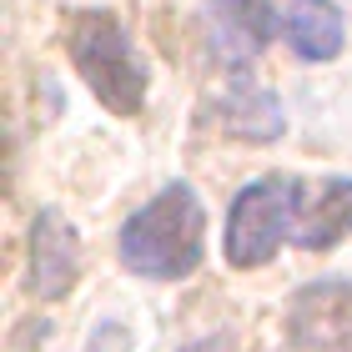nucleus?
Here are the masks:
<instances>
[{
    "label": "nucleus",
    "mask_w": 352,
    "mask_h": 352,
    "mask_svg": "<svg viewBox=\"0 0 352 352\" xmlns=\"http://www.w3.org/2000/svg\"><path fill=\"white\" fill-rule=\"evenodd\" d=\"M81 277V236L66 221V212L41 206L30 221V292L41 302L66 297Z\"/></svg>",
    "instance_id": "nucleus-5"
},
{
    "label": "nucleus",
    "mask_w": 352,
    "mask_h": 352,
    "mask_svg": "<svg viewBox=\"0 0 352 352\" xmlns=\"http://www.w3.org/2000/svg\"><path fill=\"white\" fill-rule=\"evenodd\" d=\"M201 257H206V206L186 182L162 186L121 227V262L136 277L182 282L201 267Z\"/></svg>",
    "instance_id": "nucleus-1"
},
{
    "label": "nucleus",
    "mask_w": 352,
    "mask_h": 352,
    "mask_svg": "<svg viewBox=\"0 0 352 352\" xmlns=\"http://www.w3.org/2000/svg\"><path fill=\"white\" fill-rule=\"evenodd\" d=\"M221 347H227L221 338H206V342H191V347H182V352H221Z\"/></svg>",
    "instance_id": "nucleus-11"
},
{
    "label": "nucleus",
    "mask_w": 352,
    "mask_h": 352,
    "mask_svg": "<svg viewBox=\"0 0 352 352\" xmlns=\"http://www.w3.org/2000/svg\"><path fill=\"white\" fill-rule=\"evenodd\" d=\"M277 36V15L267 0H212V51L232 71H247Z\"/></svg>",
    "instance_id": "nucleus-6"
},
{
    "label": "nucleus",
    "mask_w": 352,
    "mask_h": 352,
    "mask_svg": "<svg viewBox=\"0 0 352 352\" xmlns=\"http://www.w3.org/2000/svg\"><path fill=\"white\" fill-rule=\"evenodd\" d=\"M86 352H131V332H126L121 322H101Z\"/></svg>",
    "instance_id": "nucleus-10"
},
{
    "label": "nucleus",
    "mask_w": 352,
    "mask_h": 352,
    "mask_svg": "<svg viewBox=\"0 0 352 352\" xmlns=\"http://www.w3.org/2000/svg\"><path fill=\"white\" fill-rule=\"evenodd\" d=\"M71 66L91 86V96L116 116H136L146 106V66L131 36L111 10H81L71 25Z\"/></svg>",
    "instance_id": "nucleus-2"
},
{
    "label": "nucleus",
    "mask_w": 352,
    "mask_h": 352,
    "mask_svg": "<svg viewBox=\"0 0 352 352\" xmlns=\"http://www.w3.org/2000/svg\"><path fill=\"white\" fill-rule=\"evenodd\" d=\"M212 116H217V126L227 136H242V141H277L287 131V116H282L277 96L262 91V86H252L247 76L232 81L212 101Z\"/></svg>",
    "instance_id": "nucleus-7"
},
{
    "label": "nucleus",
    "mask_w": 352,
    "mask_h": 352,
    "mask_svg": "<svg viewBox=\"0 0 352 352\" xmlns=\"http://www.w3.org/2000/svg\"><path fill=\"white\" fill-rule=\"evenodd\" d=\"M302 221V182L297 176H262L236 191L227 217V262L232 267H262L272 252L297 236Z\"/></svg>",
    "instance_id": "nucleus-3"
},
{
    "label": "nucleus",
    "mask_w": 352,
    "mask_h": 352,
    "mask_svg": "<svg viewBox=\"0 0 352 352\" xmlns=\"http://www.w3.org/2000/svg\"><path fill=\"white\" fill-rule=\"evenodd\" d=\"M287 338L297 352H352V282L317 277L297 287L287 307Z\"/></svg>",
    "instance_id": "nucleus-4"
},
{
    "label": "nucleus",
    "mask_w": 352,
    "mask_h": 352,
    "mask_svg": "<svg viewBox=\"0 0 352 352\" xmlns=\"http://www.w3.org/2000/svg\"><path fill=\"white\" fill-rule=\"evenodd\" d=\"M342 236H352V176H327L317 191V206L297 221L292 242L302 252H332Z\"/></svg>",
    "instance_id": "nucleus-9"
},
{
    "label": "nucleus",
    "mask_w": 352,
    "mask_h": 352,
    "mask_svg": "<svg viewBox=\"0 0 352 352\" xmlns=\"http://www.w3.org/2000/svg\"><path fill=\"white\" fill-rule=\"evenodd\" d=\"M282 36L302 60H332L342 51L347 30H342V10L332 0H287L282 10Z\"/></svg>",
    "instance_id": "nucleus-8"
}]
</instances>
